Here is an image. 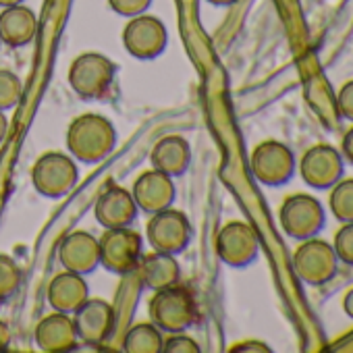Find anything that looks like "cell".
Wrapping results in <instances>:
<instances>
[{"mask_svg": "<svg viewBox=\"0 0 353 353\" xmlns=\"http://www.w3.org/2000/svg\"><path fill=\"white\" fill-rule=\"evenodd\" d=\"M250 168L258 183L266 188H281L295 176L297 158L287 143L279 139H266L252 150Z\"/></svg>", "mask_w": 353, "mask_h": 353, "instance_id": "cell-4", "label": "cell"}, {"mask_svg": "<svg viewBox=\"0 0 353 353\" xmlns=\"http://www.w3.org/2000/svg\"><path fill=\"white\" fill-rule=\"evenodd\" d=\"M131 196H133L137 208L145 214H156L164 208H170L174 202L172 176H168L156 168L143 170L133 183Z\"/></svg>", "mask_w": 353, "mask_h": 353, "instance_id": "cell-14", "label": "cell"}, {"mask_svg": "<svg viewBox=\"0 0 353 353\" xmlns=\"http://www.w3.org/2000/svg\"><path fill=\"white\" fill-rule=\"evenodd\" d=\"M152 299L148 303L150 320L162 332H185L194 326L198 318V305L194 293L179 283L152 291Z\"/></svg>", "mask_w": 353, "mask_h": 353, "instance_id": "cell-2", "label": "cell"}, {"mask_svg": "<svg viewBox=\"0 0 353 353\" xmlns=\"http://www.w3.org/2000/svg\"><path fill=\"white\" fill-rule=\"evenodd\" d=\"M336 110L343 119L353 123V79L345 81L336 92Z\"/></svg>", "mask_w": 353, "mask_h": 353, "instance_id": "cell-29", "label": "cell"}, {"mask_svg": "<svg viewBox=\"0 0 353 353\" xmlns=\"http://www.w3.org/2000/svg\"><path fill=\"white\" fill-rule=\"evenodd\" d=\"M166 44H168V34L158 17L148 13L129 17L123 30V46L133 59L152 61L164 52Z\"/></svg>", "mask_w": 353, "mask_h": 353, "instance_id": "cell-12", "label": "cell"}, {"mask_svg": "<svg viewBox=\"0 0 353 353\" xmlns=\"http://www.w3.org/2000/svg\"><path fill=\"white\" fill-rule=\"evenodd\" d=\"M67 150L79 162H100L104 160L117 143L114 125L96 112H85L75 117L67 127Z\"/></svg>", "mask_w": 353, "mask_h": 353, "instance_id": "cell-1", "label": "cell"}, {"mask_svg": "<svg viewBox=\"0 0 353 353\" xmlns=\"http://www.w3.org/2000/svg\"><path fill=\"white\" fill-rule=\"evenodd\" d=\"M332 250L339 262L353 266V223H341L339 231L332 237Z\"/></svg>", "mask_w": 353, "mask_h": 353, "instance_id": "cell-26", "label": "cell"}, {"mask_svg": "<svg viewBox=\"0 0 353 353\" xmlns=\"http://www.w3.org/2000/svg\"><path fill=\"white\" fill-rule=\"evenodd\" d=\"M38 32V17L36 13L21 5L5 7L0 11V42L11 48L28 46Z\"/></svg>", "mask_w": 353, "mask_h": 353, "instance_id": "cell-20", "label": "cell"}, {"mask_svg": "<svg viewBox=\"0 0 353 353\" xmlns=\"http://www.w3.org/2000/svg\"><path fill=\"white\" fill-rule=\"evenodd\" d=\"M0 46H3V42H0Z\"/></svg>", "mask_w": 353, "mask_h": 353, "instance_id": "cell-37", "label": "cell"}, {"mask_svg": "<svg viewBox=\"0 0 353 353\" xmlns=\"http://www.w3.org/2000/svg\"><path fill=\"white\" fill-rule=\"evenodd\" d=\"M279 223L287 237L301 241L322 233L326 227V210L324 204L312 194H291L281 202Z\"/></svg>", "mask_w": 353, "mask_h": 353, "instance_id": "cell-3", "label": "cell"}, {"mask_svg": "<svg viewBox=\"0 0 353 353\" xmlns=\"http://www.w3.org/2000/svg\"><path fill=\"white\" fill-rule=\"evenodd\" d=\"M341 154L345 158V162H349L353 166V125L345 131L343 139H341Z\"/></svg>", "mask_w": 353, "mask_h": 353, "instance_id": "cell-31", "label": "cell"}, {"mask_svg": "<svg viewBox=\"0 0 353 353\" xmlns=\"http://www.w3.org/2000/svg\"><path fill=\"white\" fill-rule=\"evenodd\" d=\"M231 353H243V351H256V353H270L272 349L264 341H239L229 349Z\"/></svg>", "mask_w": 353, "mask_h": 353, "instance_id": "cell-30", "label": "cell"}, {"mask_svg": "<svg viewBox=\"0 0 353 353\" xmlns=\"http://www.w3.org/2000/svg\"><path fill=\"white\" fill-rule=\"evenodd\" d=\"M7 131H9V119L5 117V110H0V143L7 137Z\"/></svg>", "mask_w": 353, "mask_h": 353, "instance_id": "cell-34", "label": "cell"}, {"mask_svg": "<svg viewBox=\"0 0 353 353\" xmlns=\"http://www.w3.org/2000/svg\"><path fill=\"white\" fill-rule=\"evenodd\" d=\"M77 164L71 154L52 150L42 154L32 166V183L44 198H63L77 183Z\"/></svg>", "mask_w": 353, "mask_h": 353, "instance_id": "cell-6", "label": "cell"}, {"mask_svg": "<svg viewBox=\"0 0 353 353\" xmlns=\"http://www.w3.org/2000/svg\"><path fill=\"white\" fill-rule=\"evenodd\" d=\"M297 170L307 188L326 192L345 176V158L330 143H314L297 160Z\"/></svg>", "mask_w": 353, "mask_h": 353, "instance_id": "cell-8", "label": "cell"}, {"mask_svg": "<svg viewBox=\"0 0 353 353\" xmlns=\"http://www.w3.org/2000/svg\"><path fill=\"white\" fill-rule=\"evenodd\" d=\"M34 339L38 349L46 353H67L79 347V339L71 314H63L54 310L38 322Z\"/></svg>", "mask_w": 353, "mask_h": 353, "instance_id": "cell-17", "label": "cell"}, {"mask_svg": "<svg viewBox=\"0 0 353 353\" xmlns=\"http://www.w3.org/2000/svg\"><path fill=\"white\" fill-rule=\"evenodd\" d=\"M114 75L117 65L108 57L100 52H83L71 63L67 81L79 98L98 100L110 90Z\"/></svg>", "mask_w": 353, "mask_h": 353, "instance_id": "cell-7", "label": "cell"}, {"mask_svg": "<svg viewBox=\"0 0 353 353\" xmlns=\"http://www.w3.org/2000/svg\"><path fill=\"white\" fill-rule=\"evenodd\" d=\"M21 285V268L9 254H0V301L11 299Z\"/></svg>", "mask_w": 353, "mask_h": 353, "instance_id": "cell-24", "label": "cell"}, {"mask_svg": "<svg viewBox=\"0 0 353 353\" xmlns=\"http://www.w3.org/2000/svg\"><path fill=\"white\" fill-rule=\"evenodd\" d=\"M216 254L227 266H250L260 254L258 231L245 221H229L216 235Z\"/></svg>", "mask_w": 353, "mask_h": 353, "instance_id": "cell-11", "label": "cell"}, {"mask_svg": "<svg viewBox=\"0 0 353 353\" xmlns=\"http://www.w3.org/2000/svg\"><path fill=\"white\" fill-rule=\"evenodd\" d=\"M135 276L139 279V283L145 289L158 291V289H164V287L179 283L181 266H179V262H176V258L172 254L152 250L145 256L141 254L139 264L135 268Z\"/></svg>", "mask_w": 353, "mask_h": 353, "instance_id": "cell-19", "label": "cell"}, {"mask_svg": "<svg viewBox=\"0 0 353 353\" xmlns=\"http://www.w3.org/2000/svg\"><path fill=\"white\" fill-rule=\"evenodd\" d=\"M71 318H73V326H75L79 343L98 347L110 339L114 330V322H117V312L108 301L100 297H88L71 314Z\"/></svg>", "mask_w": 353, "mask_h": 353, "instance_id": "cell-13", "label": "cell"}, {"mask_svg": "<svg viewBox=\"0 0 353 353\" xmlns=\"http://www.w3.org/2000/svg\"><path fill=\"white\" fill-rule=\"evenodd\" d=\"M150 162H152V168H156L168 176L183 174L192 162L190 141L181 135L160 137L150 152Z\"/></svg>", "mask_w": 353, "mask_h": 353, "instance_id": "cell-21", "label": "cell"}, {"mask_svg": "<svg viewBox=\"0 0 353 353\" xmlns=\"http://www.w3.org/2000/svg\"><path fill=\"white\" fill-rule=\"evenodd\" d=\"M164 332L152 322H139L129 326L121 341L125 353H162Z\"/></svg>", "mask_w": 353, "mask_h": 353, "instance_id": "cell-22", "label": "cell"}, {"mask_svg": "<svg viewBox=\"0 0 353 353\" xmlns=\"http://www.w3.org/2000/svg\"><path fill=\"white\" fill-rule=\"evenodd\" d=\"M59 262L63 270L90 274L100 264L98 237L90 231H71L59 245Z\"/></svg>", "mask_w": 353, "mask_h": 353, "instance_id": "cell-15", "label": "cell"}, {"mask_svg": "<svg viewBox=\"0 0 353 353\" xmlns=\"http://www.w3.org/2000/svg\"><path fill=\"white\" fill-rule=\"evenodd\" d=\"M293 270L301 283L307 287H322L330 283L339 272V258L332 250V243L326 239L310 237L301 239L293 252Z\"/></svg>", "mask_w": 353, "mask_h": 353, "instance_id": "cell-5", "label": "cell"}, {"mask_svg": "<svg viewBox=\"0 0 353 353\" xmlns=\"http://www.w3.org/2000/svg\"><path fill=\"white\" fill-rule=\"evenodd\" d=\"M23 94V83L11 69H0V110H11L19 104Z\"/></svg>", "mask_w": 353, "mask_h": 353, "instance_id": "cell-25", "label": "cell"}, {"mask_svg": "<svg viewBox=\"0 0 353 353\" xmlns=\"http://www.w3.org/2000/svg\"><path fill=\"white\" fill-rule=\"evenodd\" d=\"M200 345L185 332H168L162 341V353H200Z\"/></svg>", "mask_w": 353, "mask_h": 353, "instance_id": "cell-27", "label": "cell"}, {"mask_svg": "<svg viewBox=\"0 0 353 353\" xmlns=\"http://www.w3.org/2000/svg\"><path fill=\"white\" fill-rule=\"evenodd\" d=\"M139 208L131 196L129 190L112 185L104 190L96 204H94V216L98 225L104 229H117V227H131Z\"/></svg>", "mask_w": 353, "mask_h": 353, "instance_id": "cell-16", "label": "cell"}, {"mask_svg": "<svg viewBox=\"0 0 353 353\" xmlns=\"http://www.w3.org/2000/svg\"><path fill=\"white\" fill-rule=\"evenodd\" d=\"M23 3V0H0V7H13V5H21Z\"/></svg>", "mask_w": 353, "mask_h": 353, "instance_id": "cell-36", "label": "cell"}, {"mask_svg": "<svg viewBox=\"0 0 353 353\" xmlns=\"http://www.w3.org/2000/svg\"><path fill=\"white\" fill-rule=\"evenodd\" d=\"M341 305H343V312H345V316L347 318H351L353 320V287L343 295V301H341Z\"/></svg>", "mask_w": 353, "mask_h": 353, "instance_id": "cell-32", "label": "cell"}, {"mask_svg": "<svg viewBox=\"0 0 353 353\" xmlns=\"http://www.w3.org/2000/svg\"><path fill=\"white\" fill-rule=\"evenodd\" d=\"M210 5H216V7H229V5H235L237 0H208Z\"/></svg>", "mask_w": 353, "mask_h": 353, "instance_id": "cell-35", "label": "cell"}, {"mask_svg": "<svg viewBox=\"0 0 353 353\" xmlns=\"http://www.w3.org/2000/svg\"><path fill=\"white\" fill-rule=\"evenodd\" d=\"M110 9L123 17H135L150 9L152 0H108Z\"/></svg>", "mask_w": 353, "mask_h": 353, "instance_id": "cell-28", "label": "cell"}, {"mask_svg": "<svg viewBox=\"0 0 353 353\" xmlns=\"http://www.w3.org/2000/svg\"><path fill=\"white\" fill-rule=\"evenodd\" d=\"M145 239L156 252L164 254H181L192 239V223L185 212L164 208L156 214H150L145 225Z\"/></svg>", "mask_w": 353, "mask_h": 353, "instance_id": "cell-10", "label": "cell"}, {"mask_svg": "<svg viewBox=\"0 0 353 353\" xmlns=\"http://www.w3.org/2000/svg\"><path fill=\"white\" fill-rule=\"evenodd\" d=\"M141 235L131 227L104 229L102 237L98 239L100 264L121 276L133 274L141 258Z\"/></svg>", "mask_w": 353, "mask_h": 353, "instance_id": "cell-9", "label": "cell"}, {"mask_svg": "<svg viewBox=\"0 0 353 353\" xmlns=\"http://www.w3.org/2000/svg\"><path fill=\"white\" fill-rule=\"evenodd\" d=\"M328 192V210L332 216L339 223H353V176H343Z\"/></svg>", "mask_w": 353, "mask_h": 353, "instance_id": "cell-23", "label": "cell"}, {"mask_svg": "<svg viewBox=\"0 0 353 353\" xmlns=\"http://www.w3.org/2000/svg\"><path fill=\"white\" fill-rule=\"evenodd\" d=\"M11 343V330L7 326V322L0 320V351H5Z\"/></svg>", "mask_w": 353, "mask_h": 353, "instance_id": "cell-33", "label": "cell"}, {"mask_svg": "<svg viewBox=\"0 0 353 353\" xmlns=\"http://www.w3.org/2000/svg\"><path fill=\"white\" fill-rule=\"evenodd\" d=\"M90 297V287L83 274L63 270L50 279L46 289V299L54 312L73 314Z\"/></svg>", "mask_w": 353, "mask_h": 353, "instance_id": "cell-18", "label": "cell"}]
</instances>
